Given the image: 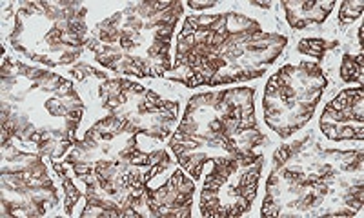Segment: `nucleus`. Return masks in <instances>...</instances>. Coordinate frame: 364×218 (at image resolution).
I'll list each match as a JSON object with an SVG mask.
<instances>
[{
	"label": "nucleus",
	"mask_w": 364,
	"mask_h": 218,
	"mask_svg": "<svg viewBox=\"0 0 364 218\" xmlns=\"http://www.w3.org/2000/svg\"><path fill=\"white\" fill-rule=\"evenodd\" d=\"M363 209V151L326 149L314 135L273 155L262 217H357Z\"/></svg>",
	"instance_id": "f257e3e1"
},
{
	"label": "nucleus",
	"mask_w": 364,
	"mask_h": 218,
	"mask_svg": "<svg viewBox=\"0 0 364 218\" xmlns=\"http://www.w3.org/2000/svg\"><path fill=\"white\" fill-rule=\"evenodd\" d=\"M288 37L266 33L240 13L191 15L177 37L171 82L186 87L233 84L259 79L281 57Z\"/></svg>",
	"instance_id": "f03ea898"
},
{
	"label": "nucleus",
	"mask_w": 364,
	"mask_h": 218,
	"mask_svg": "<svg viewBox=\"0 0 364 218\" xmlns=\"http://www.w3.org/2000/svg\"><path fill=\"white\" fill-rule=\"evenodd\" d=\"M64 162L86 184L80 217H148V182L170 168L171 157L162 149L141 151L136 135L93 124Z\"/></svg>",
	"instance_id": "7ed1b4c3"
},
{
	"label": "nucleus",
	"mask_w": 364,
	"mask_h": 218,
	"mask_svg": "<svg viewBox=\"0 0 364 218\" xmlns=\"http://www.w3.org/2000/svg\"><path fill=\"white\" fill-rule=\"evenodd\" d=\"M84 104L73 82L50 70L2 62V138L33 146L48 158L64 157L75 144Z\"/></svg>",
	"instance_id": "20e7f679"
},
{
	"label": "nucleus",
	"mask_w": 364,
	"mask_h": 218,
	"mask_svg": "<svg viewBox=\"0 0 364 218\" xmlns=\"http://www.w3.org/2000/svg\"><path fill=\"white\" fill-rule=\"evenodd\" d=\"M264 144L255 115V89L233 87L191 97L168 146L193 180L215 158L255 157Z\"/></svg>",
	"instance_id": "39448f33"
},
{
	"label": "nucleus",
	"mask_w": 364,
	"mask_h": 218,
	"mask_svg": "<svg viewBox=\"0 0 364 218\" xmlns=\"http://www.w3.org/2000/svg\"><path fill=\"white\" fill-rule=\"evenodd\" d=\"M182 2H132L91 29L86 51L100 66L135 79H162L171 71V35Z\"/></svg>",
	"instance_id": "423d86ee"
},
{
	"label": "nucleus",
	"mask_w": 364,
	"mask_h": 218,
	"mask_svg": "<svg viewBox=\"0 0 364 218\" xmlns=\"http://www.w3.org/2000/svg\"><path fill=\"white\" fill-rule=\"evenodd\" d=\"M86 15L80 2H21L8 40L17 53L42 66H70L90 42Z\"/></svg>",
	"instance_id": "0eeeda50"
},
{
	"label": "nucleus",
	"mask_w": 364,
	"mask_h": 218,
	"mask_svg": "<svg viewBox=\"0 0 364 218\" xmlns=\"http://www.w3.org/2000/svg\"><path fill=\"white\" fill-rule=\"evenodd\" d=\"M97 93L108 115L95 124L108 131L164 140L177 122L178 102L164 100L133 80L109 79L108 73H102Z\"/></svg>",
	"instance_id": "6e6552de"
},
{
	"label": "nucleus",
	"mask_w": 364,
	"mask_h": 218,
	"mask_svg": "<svg viewBox=\"0 0 364 218\" xmlns=\"http://www.w3.org/2000/svg\"><path fill=\"white\" fill-rule=\"evenodd\" d=\"M326 87V75L314 62L281 67L266 84V126L281 138H290L310 122Z\"/></svg>",
	"instance_id": "1a4fd4ad"
},
{
	"label": "nucleus",
	"mask_w": 364,
	"mask_h": 218,
	"mask_svg": "<svg viewBox=\"0 0 364 218\" xmlns=\"http://www.w3.org/2000/svg\"><path fill=\"white\" fill-rule=\"evenodd\" d=\"M57 204V190L42 155L22 151L15 140L2 138V214L44 217Z\"/></svg>",
	"instance_id": "9d476101"
},
{
	"label": "nucleus",
	"mask_w": 364,
	"mask_h": 218,
	"mask_svg": "<svg viewBox=\"0 0 364 218\" xmlns=\"http://www.w3.org/2000/svg\"><path fill=\"white\" fill-rule=\"evenodd\" d=\"M200 191V217H242L255 202L264 155L248 158H215Z\"/></svg>",
	"instance_id": "9b49d317"
},
{
	"label": "nucleus",
	"mask_w": 364,
	"mask_h": 218,
	"mask_svg": "<svg viewBox=\"0 0 364 218\" xmlns=\"http://www.w3.org/2000/svg\"><path fill=\"white\" fill-rule=\"evenodd\" d=\"M364 91L363 86L355 89L341 91L331 100L321 116V131L330 140H359L364 136Z\"/></svg>",
	"instance_id": "f8f14e48"
},
{
	"label": "nucleus",
	"mask_w": 364,
	"mask_h": 218,
	"mask_svg": "<svg viewBox=\"0 0 364 218\" xmlns=\"http://www.w3.org/2000/svg\"><path fill=\"white\" fill-rule=\"evenodd\" d=\"M195 182L177 168L171 178L159 190L146 187V207L148 217L157 218H188L191 217Z\"/></svg>",
	"instance_id": "ddd939ff"
},
{
	"label": "nucleus",
	"mask_w": 364,
	"mask_h": 218,
	"mask_svg": "<svg viewBox=\"0 0 364 218\" xmlns=\"http://www.w3.org/2000/svg\"><path fill=\"white\" fill-rule=\"evenodd\" d=\"M286 22L291 29H304L311 24H323L331 13L336 2L333 0H282Z\"/></svg>",
	"instance_id": "4468645a"
},
{
	"label": "nucleus",
	"mask_w": 364,
	"mask_h": 218,
	"mask_svg": "<svg viewBox=\"0 0 364 218\" xmlns=\"http://www.w3.org/2000/svg\"><path fill=\"white\" fill-rule=\"evenodd\" d=\"M341 79L343 82H364V55L359 51L357 55L344 53L343 62H341Z\"/></svg>",
	"instance_id": "2eb2a0df"
},
{
	"label": "nucleus",
	"mask_w": 364,
	"mask_h": 218,
	"mask_svg": "<svg viewBox=\"0 0 364 218\" xmlns=\"http://www.w3.org/2000/svg\"><path fill=\"white\" fill-rule=\"evenodd\" d=\"M339 45V40H328V38H318V37H310V38H302L297 44L299 53L310 55L315 60H323L324 55L328 51L336 50Z\"/></svg>",
	"instance_id": "dca6fc26"
},
{
	"label": "nucleus",
	"mask_w": 364,
	"mask_h": 218,
	"mask_svg": "<svg viewBox=\"0 0 364 218\" xmlns=\"http://www.w3.org/2000/svg\"><path fill=\"white\" fill-rule=\"evenodd\" d=\"M51 168L57 171V175L60 177V180H63V187H64V191H66V214L70 217V214L73 213L75 204L80 200V197H82V195H80V191L77 190V185H75L73 182L68 178L66 169H64L66 165L58 164V162H53V164H51Z\"/></svg>",
	"instance_id": "f3484780"
},
{
	"label": "nucleus",
	"mask_w": 364,
	"mask_h": 218,
	"mask_svg": "<svg viewBox=\"0 0 364 218\" xmlns=\"http://www.w3.org/2000/svg\"><path fill=\"white\" fill-rule=\"evenodd\" d=\"M363 8L364 4L363 2H341V9H339V24L341 26H346L350 22H355L357 18L363 15Z\"/></svg>",
	"instance_id": "a211bd4d"
},
{
	"label": "nucleus",
	"mask_w": 364,
	"mask_h": 218,
	"mask_svg": "<svg viewBox=\"0 0 364 218\" xmlns=\"http://www.w3.org/2000/svg\"><path fill=\"white\" fill-rule=\"evenodd\" d=\"M186 4L193 9H204V8H213V6H217L219 2H210V0H208V2H195V0H188Z\"/></svg>",
	"instance_id": "6ab92c4d"
},
{
	"label": "nucleus",
	"mask_w": 364,
	"mask_h": 218,
	"mask_svg": "<svg viewBox=\"0 0 364 218\" xmlns=\"http://www.w3.org/2000/svg\"><path fill=\"white\" fill-rule=\"evenodd\" d=\"M252 6H261V8L268 9L272 8V2H252Z\"/></svg>",
	"instance_id": "aec40b11"
}]
</instances>
